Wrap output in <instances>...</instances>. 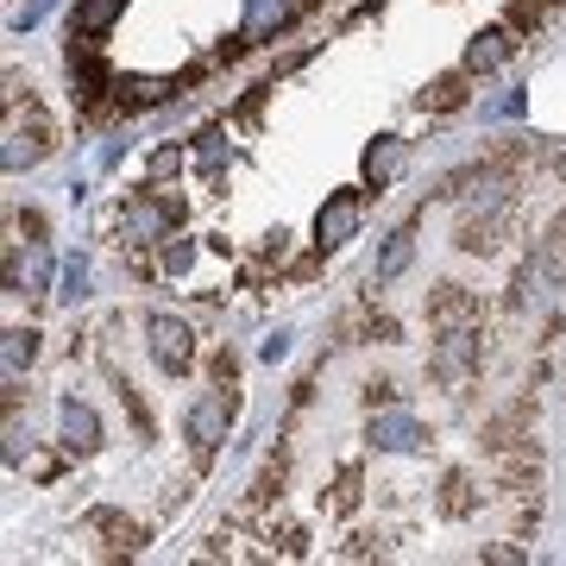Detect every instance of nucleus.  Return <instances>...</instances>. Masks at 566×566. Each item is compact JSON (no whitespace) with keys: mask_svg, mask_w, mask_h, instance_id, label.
Here are the masks:
<instances>
[{"mask_svg":"<svg viewBox=\"0 0 566 566\" xmlns=\"http://www.w3.org/2000/svg\"><path fill=\"white\" fill-rule=\"evenodd\" d=\"M510 221H516V208L510 202H485V208H472L460 221V252H497L510 233Z\"/></svg>","mask_w":566,"mask_h":566,"instance_id":"0eeeda50","label":"nucleus"},{"mask_svg":"<svg viewBox=\"0 0 566 566\" xmlns=\"http://www.w3.org/2000/svg\"><path fill=\"white\" fill-rule=\"evenodd\" d=\"M365 441L385 447V453H416V447H422V422H416L409 409H385V416H371Z\"/></svg>","mask_w":566,"mask_h":566,"instance_id":"9b49d317","label":"nucleus"},{"mask_svg":"<svg viewBox=\"0 0 566 566\" xmlns=\"http://www.w3.org/2000/svg\"><path fill=\"white\" fill-rule=\"evenodd\" d=\"M44 283H51V252L32 240V252H7V296H44Z\"/></svg>","mask_w":566,"mask_h":566,"instance_id":"f8f14e48","label":"nucleus"},{"mask_svg":"<svg viewBox=\"0 0 566 566\" xmlns=\"http://www.w3.org/2000/svg\"><path fill=\"white\" fill-rule=\"evenodd\" d=\"M409 259H416V227H397V233L385 240V259H378V271H371V277H378V283H397V277L409 271Z\"/></svg>","mask_w":566,"mask_h":566,"instance_id":"2eb2a0df","label":"nucleus"},{"mask_svg":"<svg viewBox=\"0 0 566 566\" xmlns=\"http://www.w3.org/2000/svg\"><path fill=\"white\" fill-rule=\"evenodd\" d=\"M227 422H233V385L202 390V397L189 403V416H182V434H189V447H196V460H208V453L227 441Z\"/></svg>","mask_w":566,"mask_h":566,"instance_id":"7ed1b4c3","label":"nucleus"},{"mask_svg":"<svg viewBox=\"0 0 566 566\" xmlns=\"http://www.w3.org/2000/svg\"><path fill=\"white\" fill-rule=\"evenodd\" d=\"M57 447L63 453H95L102 447V416L88 403H76V397H63L57 403Z\"/></svg>","mask_w":566,"mask_h":566,"instance_id":"6e6552de","label":"nucleus"},{"mask_svg":"<svg viewBox=\"0 0 566 566\" xmlns=\"http://www.w3.org/2000/svg\"><path fill=\"white\" fill-rule=\"evenodd\" d=\"M177 214H182V202H170V196H133L114 214V233H120V245H158L177 227Z\"/></svg>","mask_w":566,"mask_h":566,"instance_id":"f03ea898","label":"nucleus"},{"mask_svg":"<svg viewBox=\"0 0 566 566\" xmlns=\"http://www.w3.org/2000/svg\"><path fill=\"white\" fill-rule=\"evenodd\" d=\"M460 510H465V479L453 472V479H447V516H460Z\"/></svg>","mask_w":566,"mask_h":566,"instance_id":"b1692460","label":"nucleus"},{"mask_svg":"<svg viewBox=\"0 0 566 566\" xmlns=\"http://www.w3.org/2000/svg\"><path fill=\"white\" fill-rule=\"evenodd\" d=\"M0 359H7V385H20V371L39 365V327H7L0 334Z\"/></svg>","mask_w":566,"mask_h":566,"instance_id":"ddd939ff","label":"nucleus"},{"mask_svg":"<svg viewBox=\"0 0 566 566\" xmlns=\"http://www.w3.org/2000/svg\"><path fill=\"white\" fill-rule=\"evenodd\" d=\"M516 57V32H510V25H485V32H479V39L465 44V76H491V70H504V63Z\"/></svg>","mask_w":566,"mask_h":566,"instance_id":"1a4fd4ad","label":"nucleus"},{"mask_svg":"<svg viewBox=\"0 0 566 566\" xmlns=\"http://www.w3.org/2000/svg\"><path fill=\"white\" fill-rule=\"evenodd\" d=\"M434 385H465L472 371H479V327H441V340H434Z\"/></svg>","mask_w":566,"mask_h":566,"instance_id":"39448f33","label":"nucleus"},{"mask_svg":"<svg viewBox=\"0 0 566 566\" xmlns=\"http://www.w3.org/2000/svg\"><path fill=\"white\" fill-rule=\"evenodd\" d=\"M535 259H542V271L554 283H566V214H554V227H547L542 245H535Z\"/></svg>","mask_w":566,"mask_h":566,"instance_id":"f3484780","label":"nucleus"},{"mask_svg":"<svg viewBox=\"0 0 566 566\" xmlns=\"http://www.w3.org/2000/svg\"><path fill=\"white\" fill-rule=\"evenodd\" d=\"M409 164V145L403 139H378V145H365V182H378L385 189L397 170Z\"/></svg>","mask_w":566,"mask_h":566,"instance_id":"4468645a","label":"nucleus"},{"mask_svg":"<svg viewBox=\"0 0 566 566\" xmlns=\"http://www.w3.org/2000/svg\"><path fill=\"white\" fill-rule=\"evenodd\" d=\"M120 7H126V0H82V7H76V20H70V32L95 39V32H107V25L120 20Z\"/></svg>","mask_w":566,"mask_h":566,"instance_id":"a211bd4d","label":"nucleus"},{"mask_svg":"<svg viewBox=\"0 0 566 566\" xmlns=\"http://www.w3.org/2000/svg\"><path fill=\"white\" fill-rule=\"evenodd\" d=\"M460 102H465V70H453V76L422 88V107H434V114H447V107H460Z\"/></svg>","mask_w":566,"mask_h":566,"instance_id":"412c9836","label":"nucleus"},{"mask_svg":"<svg viewBox=\"0 0 566 566\" xmlns=\"http://www.w3.org/2000/svg\"><path fill=\"white\" fill-rule=\"evenodd\" d=\"M296 7L290 0H245V39H264V32H277Z\"/></svg>","mask_w":566,"mask_h":566,"instance_id":"dca6fc26","label":"nucleus"},{"mask_svg":"<svg viewBox=\"0 0 566 566\" xmlns=\"http://www.w3.org/2000/svg\"><path fill=\"white\" fill-rule=\"evenodd\" d=\"M170 170H182V151H158L151 158V177H170Z\"/></svg>","mask_w":566,"mask_h":566,"instance_id":"a878e982","label":"nucleus"},{"mask_svg":"<svg viewBox=\"0 0 566 566\" xmlns=\"http://www.w3.org/2000/svg\"><path fill=\"white\" fill-rule=\"evenodd\" d=\"M233 371H240V365H233V353H214V378H221V385H233Z\"/></svg>","mask_w":566,"mask_h":566,"instance_id":"bb28decb","label":"nucleus"},{"mask_svg":"<svg viewBox=\"0 0 566 566\" xmlns=\"http://www.w3.org/2000/svg\"><path fill=\"white\" fill-rule=\"evenodd\" d=\"M51 145H57V126H51L44 107L25 102V114H20V102L7 107V145H0V164H7V170H32V164H44L51 158Z\"/></svg>","mask_w":566,"mask_h":566,"instance_id":"f257e3e1","label":"nucleus"},{"mask_svg":"<svg viewBox=\"0 0 566 566\" xmlns=\"http://www.w3.org/2000/svg\"><path fill=\"white\" fill-rule=\"evenodd\" d=\"M158 271H164V277H189V271H196V240L164 233V240H158Z\"/></svg>","mask_w":566,"mask_h":566,"instance_id":"6ab92c4d","label":"nucleus"},{"mask_svg":"<svg viewBox=\"0 0 566 566\" xmlns=\"http://www.w3.org/2000/svg\"><path fill=\"white\" fill-rule=\"evenodd\" d=\"M428 322H434V334H441V327H479V322H485V308H479L472 290L441 283V290H434V303H428Z\"/></svg>","mask_w":566,"mask_h":566,"instance_id":"9d476101","label":"nucleus"},{"mask_svg":"<svg viewBox=\"0 0 566 566\" xmlns=\"http://www.w3.org/2000/svg\"><path fill=\"white\" fill-rule=\"evenodd\" d=\"M359 221H365V202L353 196V189H340V196H327V202H322V214H315V245H322V252L346 245L353 233H359Z\"/></svg>","mask_w":566,"mask_h":566,"instance_id":"423d86ee","label":"nucleus"},{"mask_svg":"<svg viewBox=\"0 0 566 566\" xmlns=\"http://www.w3.org/2000/svg\"><path fill=\"white\" fill-rule=\"evenodd\" d=\"M196 164H202V170H221V164H227V133H221V126L196 133Z\"/></svg>","mask_w":566,"mask_h":566,"instance_id":"4be33fe9","label":"nucleus"},{"mask_svg":"<svg viewBox=\"0 0 566 566\" xmlns=\"http://www.w3.org/2000/svg\"><path fill=\"white\" fill-rule=\"evenodd\" d=\"M57 308H76L82 296H88V259H63V271H57Z\"/></svg>","mask_w":566,"mask_h":566,"instance_id":"aec40b11","label":"nucleus"},{"mask_svg":"<svg viewBox=\"0 0 566 566\" xmlns=\"http://www.w3.org/2000/svg\"><path fill=\"white\" fill-rule=\"evenodd\" d=\"M145 346H151V359H158V371H189L196 365V334H189V322L182 315H145Z\"/></svg>","mask_w":566,"mask_h":566,"instance_id":"20e7f679","label":"nucleus"},{"mask_svg":"<svg viewBox=\"0 0 566 566\" xmlns=\"http://www.w3.org/2000/svg\"><path fill=\"white\" fill-rule=\"evenodd\" d=\"M95 523H102L107 535H114V547H139V535H145L139 523H126V516H114V510H102V516H95Z\"/></svg>","mask_w":566,"mask_h":566,"instance_id":"5701e85b","label":"nucleus"},{"mask_svg":"<svg viewBox=\"0 0 566 566\" xmlns=\"http://www.w3.org/2000/svg\"><path fill=\"white\" fill-rule=\"evenodd\" d=\"M283 353H290V334H283V327H277V334H271V340L259 346V359H271V365H277Z\"/></svg>","mask_w":566,"mask_h":566,"instance_id":"393cba45","label":"nucleus"}]
</instances>
